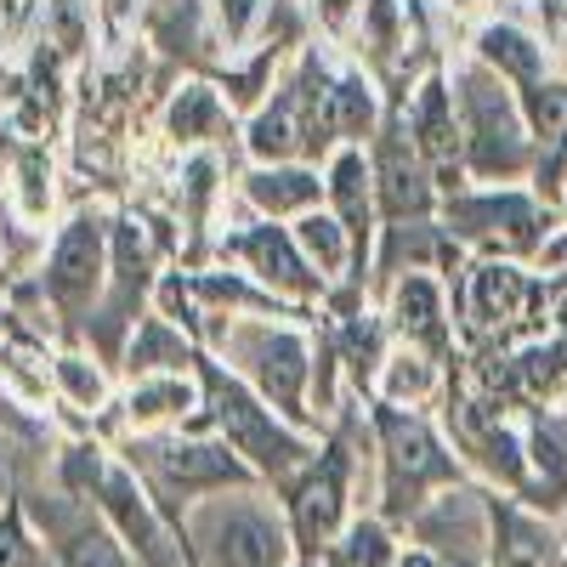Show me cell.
Returning <instances> with one entry per match:
<instances>
[{"instance_id": "1", "label": "cell", "mask_w": 567, "mask_h": 567, "mask_svg": "<svg viewBox=\"0 0 567 567\" xmlns=\"http://www.w3.org/2000/svg\"><path fill=\"white\" fill-rule=\"evenodd\" d=\"M245 386H256L284 420L301 432H329V420L312 403V374H318V341L296 323V312H239L210 347Z\"/></svg>"}, {"instance_id": "2", "label": "cell", "mask_w": 567, "mask_h": 567, "mask_svg": "<svg viewBox=\"0 0 567 567\" xmlns=\"http://www.w3.org/2000/svg\"><path fill=\"white\" fill-rule=\"evenodd\" d=\"M369 432H374V499L392 528H409L414 516L449 488H465V460L437 432L425 409H392L369 398Z\"/></svg>"}, {"instance_id": "3", "label": "cell", "mask_w": 567, "mask_h": 567, "mask_svg": "<svg viewBox=\"0 0 567 567\" xmlns=\"http://www.w3.org/2000/svg\"><path fill=\"white\" fill-rule=\"evenodd\" d=\"M176 523L182 556L194 567H301L290 516L272 488H227L187 505Z\"/></svg>"}, {"instance_id": "4", "label": "cell", "mask_w": 567, "mask_h": 567, "mask_svg": "<svg viewBox=\"0 0 567 567\" xmlns=\"http://www.w3.org/2000/svg\"><path fill=\"white\" fill-rule=\"evenodd\" d=\"M199 381H205V432H216L272 494L318 454L323 437H318V432H301L296 420H284V414H278L256 386H245L216 352H199Z\"/></svg>"}, {"instance_id": "5", "label": "cell", "mask_w": 567, "mask_h": 567, "mask_svg": "<svg viewBox=\"0 0 567 567\" xmlns=\"http://www.w3.org/2000/svg\"><path fill=\"white\" fill-rule=\"evenodd\" d=\"M454 85V109H460V159L471 182H516L539 165V136L523 114L516 85H505L488 63L465 58L460 69H449Z\"/></svg>"}, {"instance_id": "6", "label": "cell", "mask_w": 567, "mask_h": 567, "mask_svg": "<svg viewBox=\"0 0 567 567\" xmlns=\"http://www.w3.org/2000/svg\"><path fill=\"white\" fill-rule=\"evenodd\" d=\"M136 477L148 483V494L159 499L165 516H182L187 505H199L210 494H227V488H256L261 477L233 454L216 432H165V437H125L120 449ZM267 488V483H261Z\"/></svg>"}, {"instance_id": "7", "label": "cell", "mask_w": 567, "mask_h": 567, "mask_svg": "<svg viewBox=\"0 0 567 567\" xmlns=\"http://www.w3.org/2000/svg\"><path fill=\"white\" fill-rule=\"evenodd\" d=\"M336 69L323 63V52H301L296 69L272 85V97H261L245 120V154L250 165H278V159H307L323 165L336 154L329 142V120H323V97Z\"/></svg>"}, {"instance_id": "8", "label": "cell", "mask_w": 567, "mask_h": 567, "mask_svg": "<svg viewBox=\"0 0 567 567\" xmlns=\"http://www.w3.org/2000/svg\"><path fill=\"white\" fill-rule=\"evenodd\" d=\"M443 233L454 245L477 250L488 261H523V256H539L545 233L556 227L550 210L516 182H499V187H460V194L443 199L437 210Z\"/></svg>"}, {"instance_id": "9", "label": "cell", "mask_w": 567, "mask_h": 567, "mask_svg": "<svg viewBox=\"0 0 567 567\" xmlns=\"http://www.w3.org/2000/svg\"><path fill=\"white\" fill-rule=\"evenodd\" d=\"M352 477H358V454L341 432H323L318 454L278 488V505L290 516V534L301 550V567H312L323 556V545L352 523Z\"/></svg>"}, {"instance_id": "10", "label": "cell", "mask_w": 567, "mask_h": 567, "mask_svg": "<svg viewBox=\"0 0 567 567\" xmlns=\"http://www.w3.org/2000/svg\"><path fill=\"white\" fill-rule=\"evenodd\" d=\"M109 267H114V221H103L97 210H74L58 227L52 250H45V267H40V290L69 329H85L97 318L103 290H109Z\"/></svg>"}, {"instance_id": "11", "label": "cell", "mask_w": 567, "mask_h": 567, "mask_svg": "<svg viewBox=\"0 0 567 567\" xmlns=\"http://www.w3.org/2000/svg\"><path fill=\"white\" fill-rule=\"evenodd\" d=\"M221 256L239 267V272H250L267 296H278L284 307H318L323 296H329V284H323V272L307 261V250L296 245V227L290 221H261V216H250V227H239V233H227L221 239Z\"/></svg>"}, {"instance_id": "12", "label": "cell", "mask_w": 567, "mask_h": 567, "mask_svg": "<svg viewBox=\"0 0 567 567\" xmlns=\"http://www.w3.org/2000/svg\"><path fill=\"white\" fill-rule=\"evenodd\" d=\"M29 516H34V528L45 539L52 567H136V556L125 550V539L109 528V516L97 505L63 494V488H52V494L40 488L29 499Z\"/></svg>"}, {"instance_id": "13", "label": "cell", "mask_w": 567, "mask_h": 567, "mask_svg": "<svg viewBox=\"0 0 567 567\" xmlns=\"http://www.w3.org/2000/svg\"><path fill=\"white\" fill-rule=\"evenodd\" d=\"M103 425H114V432H125V437L205 432V381H199V363L194 369L136 374V381H125V392L114 398V409L103 414Z\"/></svg>"}, {"instance_id": "14", "label": "cell", "mask_w": 567, "mask_h": 567, "mask_svg": "<svg viewBox=\"0 0 567 567\" xmlns=\"http://www.w3.org/2000/svg\"><path fill=\"white\" fill-rule=\"evenodd\" d=\"M398 125H403V136L414 142V154L432 165L443 199L460 194V187H471L465 159H460V109H454V85H449L443 69H432V74H425V80L409 91V103H403Z\"/></svg>"}, {"instance_id": "15", "label": "cell", "mask_w": 567, "mask_h": 567, "mask_svg": "<svg viewBox=\"0 0 567 567\" xmlns=\"http://www.w3.org/2000/svg\"><path fill=\"white\" fill-rule=\"evenodd\" d=\"M323 205L352 233L358 267L369 278L374 250H381V199H374V159H369L363 142H341V148L323 159Z\"/></svg>"}, {"instance_id": "16", "label": "cell", "mask_w": 567, "mask_h": 567, "mask_svg": "<svg viewBox=\"0 0 567 567\" xmlns=\"http://www.w3.org/2000/svg\"><path fill=\"white\" fill-rule=\"evenodd\" d=\"M386 329L392 341H409L420 352H449L454 347V312H449V284L432 267H409L386 284Z\"/></svg>"}, {"instance_id": "17", "label": "cell", "mask_w": 567, "mask_h": 567, "mask_svg": "<svg viewBox=\"0 0 567 567\" xmlns=\"http://www.w3.org/2000/svg\"><path fill=\"white\" fill-rule=\"evenodd\" d=\"M539 307V284L516 267V261H477L460 284V318H471V329L483 336H505L511 323L534 318Z\"/></svg>"}, {"instance_id": "18", "label": "cell", "mask_w": 567, "mask_h": 567, "mask_svg": "<svg viewBox=\"0 0 567 567\" xmlns=\"http://www.w3.org/2000/svg\"><path fill=\"white\" fill-rule=\"evenodd\" d=\"M488 567H567L561 528L523 499H488Z\"/></svg>"}, {"instance_id": "19", "label": "cell", "mask_w": 567, "mask_h": 567, "mask_svg": "<svg viewBox=\"0 0 567 567\" xmlns=\"http://www.w3.org/2000/svg\"><path fill=\"white\" fill-rule=\"evenodd\" d=\"M239 194H245L250 216H261V221H301L307 210L323 205V165H307V159L250 165L239 176Z\"/></svg>"}, {"instance_id": "20", "label": "cell", "mask_w": 567, "mask_h": 567, "mask_svg": "<svg viewBox=\"0 0 567 567\" xmlns=\"http://www.w3.org/2000/svg\"><path fill=\"white\" fill-rule=\"evenodd\" d=\"M437 392H443V358L437 352H420L409 341H392L363 398L392 403V409H432Z\"/></svg>"}, {"instance_id": "21", "label": "cell", "mask_w": 567, "mask_h": 567, "mask_svg": "<svg viewBox=\"0 0 567 567\" xmlns=\"http://www.w3.org/2000/svg\"><path fill=\"white\" fill-rule=\"evenodd\" d=\"M199 352H205V347L187 336L176 318H165V312L154 307V312L136 318L131 341H125V352H120V369H125V381H136V374H171V369H194Z\"/></svg>"}, {"instance_id": "22", "label": "cell", "mask_w": 567, "mask_h": 567, "mask_svg": "<svg viewBox=\"0 0 567 567\" xmlns=\"http://www.w3.org/2000/svg\"><path fill=\"white\" fill-rule=\"evenodd\" d=\"M323 120H329V142H369L381 136V125H386V114H381V91H374V80L358 69V63H347V69H336V80H329V97H323Z\"/></svg>"}, {"instance_id": "23", "label": "cell", "mask_w": 567, "mask_h": 567, "mask_svg": "<svg viewBox=\"0 0 567 567\" xmlns=\"http://www.w3.org/2000/svg\"><path fill=\"white\" fill-rule=\"evenodd\" d=\"M165 136L176 148H216L221 136H233V109L210 80L176 85V97L165 103Z\"/></svg>"}, {"instance_id": "24", "label": "cell", "mask_w": 567, "mask_h": 567, "mask_svg": "<svg viewBox=\"0 0 567 567\" xmlns=\"http://www.w3.org/2000/svg\"><path fill=\"white\" fill-rule=\"evenodd\" d=\"M471 58L488 63L505 85L516 91H528L550 74V58H545V40H534L528 29H516V23H483L477 34H471Z\"/></svg>"}, {"instance_id": "25", "label": "cell", "mask_w": 567, "mask_h": 567, "mask_svg": "<svg viewBox=\"0 0 567 567\" xmlns=\"http://www.w3.org/2000/svg\"><path fill=\"white\" fill-rule=\"evenodd\" d=\"M296 227V245L307 250V261L323 272V284L336 290V284H363V267H358V245H352V233L341 227V216L329 210V205H318V210H307L301 221H290Z\"/></svg>"}, {"instance_id": "26", "label": "cell", "mask_w": 567, "mask_h": 567, "mask_svg": "<svg viewBox=\"0 0 567 567\" xmlns=\"http://www.w3.org/2000/svg\"><path fill=\"white\" fill-rule=\"evenodd\" d=\"M511 499H523L534 511H567V437L561 425H528V477Z\"/></svg>"}, {"instance_id": "27", "label": "cell", "mask_w": 567, "mask_h": 567, "mask_svg": "<svg viewBox=\"0 0 567 567\" xmlns=\"http://www.w3.org/2000/svg\"><path fill=\"white\" fill-rule=\"evenodd\" d=\"M398 556H403L398 528L386 523L381 511H363L323 545V556L312 567H398Z\"/></svg>"}, {"instance_id": "28", "label": "cell", "mask_w": 567, "mask_h": 567, "mask_svg": "<svg viewBox=\"0 0 567 567\" xmlns=\"http://www.w3.org/2000/svg\"><path fill=\"white\" fill-rule=\"evenodd\" d=\"M52 386L63 392V403H74L80 414H91V420H103L109 409H114V381H109V363L103 358H91V352H80V347H63L58 358H52Z\"/></svg>"}, {"instance_id": "29", "label": "cell", "mask_w": 567, "mask_h": 567, "mask_svg": "<svg viewBox=\"0 0 567 567\" xmlns=\"http://www.w3.org/2000/svg\"><path fill=\"white\" fill-rule=\"evenodd\" d=\"M142 29L159 52L171 58H194L205 40V0H148L142 7Z\"/></svg>"}, {"instance_id": "30", "label": "cell", "mask_w": 567, "mask_h": 567, "mask_svg": "<svg viewBox=\"0 0 567 567\" xmlns=\"http://www.w3.org/2000/svg\"><path fill=\"white\" fill-rule=\"evenodd\" d=\"M52 159H45V148H23L18 154V182H12V205L29 227H40L45 216H52Z\"/></svg>"}, {"instance_id": "31", "label": "cell", "mask_w": 567, "mask_h": 567, "mask_svg": "<svg viewBox=\"0 0 567 567\" xmlns=\"http://www.w3.org/2000/svg\"><path fill=\"white\" fill-rule=\"evenodd\" d=\"M0 567H52L45 556V539L29 516V499H12L0 511Z\"/></svg>"}, {"instance_id": "32", "label": "cell", "mask_w": 567, "mask_h": 567, "mask_svg": "<svg viewBox=\"0 0 567 567\" xmlns=\"http://www.w3.org/2000/svg\"><path fill=\"white\" fill-rule=\"evenodd\" d=\"M216 18H221V40L227 45H245L272 18V0H216Z\"/></svg>"}, {"instance_id": "33", "label": "cell", "mask_w": 567, "mask_h": 567, "mask_svg": "<svg viewBox=\"0 0 567 567\" xmlns=\"http://www.w3.org/2000/svg\"><path fill=\"white\" fill-rule=\"evenodd\" d=\"M12 499H18V494H12V488H7V471H0V511H7V505H12Z\"/></svg>"}, {"instance_id": "34", "label": "cell", "mask_w": 567, "mask_h": 567, "mask_svg": "<svg viewBox=\"0 0 567 567\" xmlns=\"http://www.w3.org/2000/svg\"><path fill=\"white\" fill-rule=\"evenodd\" d=\"M561 545H567V516H561Z\"/></svg>"}, {"instance_id": "35", "label": "cell", "mask_w": 567, "mask_h": 567, "mask_svg": "<svg viewBox=\"0 0 567 567\" xmlns=\"http://www.w3.org/2000/svg\"><path fill=\"white\" fill-rule=\"evenodd\" d=\"M0 7H23V0H0Z\"/></svg>"}, {"instance_id": "36", "label": "cell", "mask_w": 567, "mask_h": 567, "mask_svg": "<svg viewBox=\"0 0 567 567\" xmlns=\"http://www.w3.org/2000/svg\"><path fill=\"white\" fill-rule=\"evenodd\" d=\"M561 205H567V187H561Z\"/></svg>"}, {"instance_id": "37", "label": "cell", "mask_w": 567, "mask_h": 567, "mask_svg": "<svg viewBox=\"0 0 567 567\" xmlns=\"http://www.w3.org/2000/svg\"><path fill=\"white\" fill-rule=\"evenodd\" d=\"M182 567H194V561H187V556H182Z\"/></svg>"}]
</instances>
